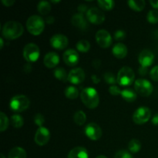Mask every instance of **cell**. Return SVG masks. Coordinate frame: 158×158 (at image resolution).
I'll return each mask as SVG.
<instances>
[{
  "label": "cell",
  "instance_id": "d6a6232c",
  "mask_svg": "<svg viewBox=\"0 0 158 158\" xmlns=\"http://www.w3.org/2000/svg\"><path fill=\"white\" fill-rule=\"evenodd\" d=\"M147 19L151 24H155L158 23V11L157 10H151L148 13Z\"/></svg>",
  "mask_w": 158,
  "mask_h": 158
},
{
  "label": "cell",
  "instance_id": "7dc6e473",
  "mask_svg": "<svg viewBox=\"0 0 158 158\" xmlns=\"http://www.w3.org/2000/svg\"><path fill=\"white\" fill-rule=\"evenodd\" d=\"M150 3H151V6H152L153 8L158 9V0H157V1H154V0H151V1H150Z\"/></svg>",
  "mask_w": 158,
  "mask_h": 158
},
{
  "label": "cell",
  "instance_id": "f546056e",
  "mask_svg": "<svg viewBox=\"0 0 158 158\" xmlns=\"http://www.w3.org/2000/svg\"><path fill=\"white\" fill-rule=\"evenodd\" d=\"M141 148V143L137 139H133L128 143V149L131 153H137Z\"/></svg>",
  "mask_w": 158,
  "mask_h": 158
},
{
  "label": "cell",
  "instance_id": "d6986e66",
  "mask_svg": "<svg viewBox=\"0 0 158 158\" xmlns=\"http://www.w3.org/2000/svg\"><path fill=\"white\" fill-rule=\"evenodd\" d=\"M127 48L123 43H117L112 49L113 55L117 59H123L127 55Z\"/></svg>",
  "mask_w": 158,
  "mask_h": 158
},
{
  "label": "cell",
  "instance_id": "60d3db41",
  "mask_svg": "<svg viewBox=\"0 0 158 158\" xmlns=\"http://www.w3.org/2000/svg\"><path fill=\"white\" fill-rule=\"evenodd\" d=\"M2 2L6 7H10V6H13L15 1L14 0H2Z\"/></svg>",
  "mask_w": 158,
  "mask_h": 158
},
{
  "label": "cell",
  "instance_id": "ba28073f",
  "mask_svg": "<svg viewBox=\"0 0 158 158\" xmlns=\"http://www.w3.org/2000/svg\"><path fill=\"white\" fill-rule=\"evenodd\" d=\"M151 117V111L147 106L139 107L133 115V120L136 124H143L150 120Z\"/></svg>",
  "mask_w": 158,
  "mask_h": 158
},
{
  "label": "cell",
  "instance_id": "74e56055",
  "mask_svg": "<svg viewBox=\"0 0 158 158\" xmlns=\"http://www.w3.org/2000/svg\"><path fill=\"white\" fill-rule=\"evenodd\" d=\"M121 91L122 90H120V88L117 86H115V85L110 86L109 88V93L113 96L120 95V94H121Z\"/></svg>",
  "mask_w": 158,
  "mask_h": 158
},
{
  "label": "cell",
  "instance_id": "9a60e30c",
  "mask_svg": "<svg viewBox=\"0 0 158 158\" xmlns=\"http://www.w3.org/2000/svg\"><path fill=\"white\" fill-rule=\"evenodd\" d=\"M63 61L67 66H75L80 61V56L78 52L73 49H69L63 53Z\"/></svg>",
  "mask_w": 158,
  "mask_h": 158
},
{
  "label": "cell",
  "instance_id": "2e32d148",
  "mask_svg": "<svg viewBox=\"0 0 158 158\" xmlns=\"http://www.w3.org/2000/svg\"><path fill=\"white\" fill-rule=\"evenodd\" d=\"M154 55L151 50L148 49H144L139 54L138 61L140 64V66L147 67L151 66L154 63Z\"/></svg>",
  "mask_w": 158,
  "mask_h": 158
},
{
  "label": "cell",
  "instance_id": "b9f144b4",
  "mask_svg": "<svg viewBox=\"0 0 158 158\" xmlns=\"http://www.w3.org/2000/svg\"><path fill=\"white\" fill-rule=\"evenodd\" d=\"M148 68L147 67H143V66H140V68H139V73H140V75L141 76H145L147 73H148Z\"/></svg>",
  "mask_w": 158,
  "mask_h": 158
},
{
  "label": "cell",
  "instance_id": "484cf974",
  "mask_svg": "<svg viewBox=\"0 0 158 158\" xmlns=\"http://www.w3.org/2000/svg\"><path fill=\"white\" fill-rule=\"evenodd\" d=\"M10 123L13 127L19 129L21 128L24 124V120L19 114H14L10 118Z\"/></svg>",
  "mask_w": 158,
  "mask_h": 158
},
{
  "label": "cell",
  "instance_id": "d590c367",
  "mask_svg": "<svg viewBox=\"0 0 158 158\" xmlns=\"http://www.w3.org/2000/svg\"><path fill=\"white\" fill-rule=\"evenodd\" d=\"M45 122V118L41 114H35V117H34V123L35 125L39 126L40 127H43V123Z\"/></svg>",
  "mask_w": 158,
  "mask_h": 158
},
{
  "label": "cell",
  "instance_id": "e0dca14e",
  "mask_svg": "<svg viewBox=\"0 0 158 158\" xmlns=\"http://www.w3.org/2000/svg\"><path fill=\"white\" fill-rule=\"evenodd\" d=\"M44 65L49 69L56 67L60 63V56L57 53L54 52H48L44 57L43 60Z\"/></svg>",
  "mask_w": 158,
  "mask_h": 158
},
{
  "label": "cell",
  "instance_id": "6da1fadb",
  "mask_svg": "<svg viewBox=\"0 0 158 158\" xmlns=\"http://www.w3.org/2000/svg\"><path fill=\"white\" fill-rule=\"evenodd\" d=\"M24 28L20 23L15 21H9L4 24L2 27L3 37L9 40L18 39L23 34Z\"/></svg>",
  "mask_w": 158,
  "mask_h": 158
},
{
  "label": "cell",
  "instance_id": "4316f807",
  "mask_svg": "<svg viewBox=\"0 0 158 158\" xmlns=\"http://www.w3.org/2000/svg\"><path fill=\"white\" fill-rule=\"evenodd\" d=\"M37 10L41 15H47L51 11V6L49 2L41 1L37 5Z\"/></svg>",
  "mask_w": 158,
  "mask_h": 158
},
{
  "label": "cell",
  "instance_id": "277c9868",
  "mask_svg": "<svg viewBox=\"0 0 158 158\" xmlns=\"http://www.w3.org/2000/svg\"><path fill=\"white\" fill-rule=\"evenodd\" d=\"M135 74L134 70L129 66H123L117 74V83L122 86H131L134 81Z\"/></svg>",
  "mask_w": 158,
  "mask_h": 158
},
{
  "label": "cell",
  "instance_id": "ffe728a7",
  "mask_svg": "<svg viewBox=\"0 0 158 158\" xmlns=\"http://www.w3.org/2000/svg\"><path fill=\"white\" fill-rule=\"evenodd\" d=\"M71 23L76 27L81 29H86L88 26L87 21L84 18L83 15L80 13H77L73 15L71 19Z\"/></svg>",
  "mask_w": 158,
  "mask_h": 158
},
{
  "label": "cell",
  "instance_id": "836d02e7",
  "mask_svg": "<svg viewBox=\"0 0 158 158\" xmlns=\"http://www.w3.org/2000/svg\"><path fill=\"white\" fill-rule=\"evenodd\" d=\"M103 78H104V80L106 83H107L108 84H110L114 86V84L117 83V79L115 78L114 74L112 73H106L103 76Z\"/></svg>",
  "mask_w": 158,
  "mask_h": 158
},
{
  "label": "cell",
  "instance_id": "5bb4252c",
  "mask_svg": "<svg viewBox=\"0 0 158 158\" xmlns=\"http://www.w3.org/2000/svg\"><path fill=\"white\" fill-rule=\"evenodd\" d=\"M86 78V74L81 68H76L72 69L68 75V81L74 85H78L83 83Z\"/></svg>",
  "mask_w": 158,
  "mask_h": 158
},
{
  "label": "cell",
  "instance_id": "c3c4849f",
  "mask_svg": "<svg viewBox=\"0 0 158 158\" xmlns=\"http://www.w3.org/2000/svg\"><path fill=\"white\" fill-rule=\"evenodd\" d=\"M3 45H4L3 39L1 38V39H0V47H1V49H2V48H3Z\"/></svg>",
  "mask_w": 158,
  "mask_h": 158
},
{
  "label": "cell",
  "instance_id": "e575fe53",
  "mask_svg": "<svg viewBox=\"0 0 158 158\" xmlns=\"http://www.w3.org/2000/svg\"><path fill=\"white\" fill-rule=\"evenodd\" d=\"M114 158H133L131 153L128 152L126 150H121L116 153Z\"/></svg>",
  "mask_w": 158,
  "mask_h": 158
},
{
  "label": "cell",
  "instance_id": "7bdbcfd3",
  "mask_svg": "<svg viewBox=\"0 0 158 158\" xmlns=\"http://www.w3.org/2000/svg\"><path fill=\"white\" fill-rule=\"evenodd\" d=\"M151 122H152L153 124L155 125V126H158V114H156L153 117Z\"/></svg>",
  "mask_w": 158,
  "mask_h": 158
},
{
  "label": "cell",
  "instance_id": "7402d4cb",
  "mask_svg": "<svg viewBox=\"0 0 158 158\" xmlns=\"http://www.w3.org/2000/svg\"><path fill=\"white\" fill-rule=\"evenodd\" d=\"M8 158H26V152L23 148L15 147L9 151Z\"/></svg>",
  "mask_w": 158,
  "mask_h": 158
},
{
  "label": "cell",
  "instance_id": "ab89813d",
  "mask_svg": "<svg viewBox=\"0 0 158 158\" xmlns=\"http://www.w3.org/2000/svg\"><path fill=\"white\" fill-rule=\"evenodd\" d=\"M88 8H87V6H86V5L84 4H80L79 5L78 7H77V11H78V13L80 14H82V15H83L84 13L86 14V12H88Z\"/></svg>",
  "mask_w": 158,
  "mask_h": 158
},
{
  "label": "cell",
  "instance_id": "f907efd6",
  "mask_svg": "<svg viewBox=\"0 0 158 158\" xmlns=\"http://www.w3.org/2000/svg\"><path fill=\"white\" fill-rule=\"evenodd\" d=\"M51 2H52V3H57V2H60V1H51Z\"/></svg>",
  "mask_w": 158,
  "mask_h": 158
},
{
  "label": "cell",
  "instance_id": "bcb514c9",
  "mask_svg": "<svg viewBox=\"0 0 158 158\" xmlns=\"http://www.w3.org/2000/svg\"><path fill=\"white\" fill-rule=\"evenodd\" d=\"M91 78H92L93 82H94V83H95V84H97V83H100V78H99V77H97V75H93L92 77H91Z\"/></svg>",
  "mask_w": 158,
  "mask_h": 158
},
{
  "label": "cell",
  "instance_id": "4dcf8cb0",
  "mask_svg": "<svg viewBox=\"0 0 158 158\" xmlns=\"http://www.w3.org/2000/svg\"><path fill=\"white\" fill-rule=\"evenodd\" d=\"M77 49L81 52H86L90 49V43L87 40H80L77 43Z\"/></svg>",
  "mask_w": 158,
  "mask_h": 158
},
{
  "label": "cell",
  "instance_id": "f35d334b",
  "mask_svg": "<svg viewBox=\"0 0 158 158\" xmlns=\"http://www.w3.org/2000/svg\"><path fill=\"white\" fill-rule=\"evenodd\" d=\"M150 75H151V78L154 81L158 82V66H154L150 72Z\"/></svg>",
  "mask_w": 158,
  "mask_h": 158
},
{
  "label": "cell",
  "instance_id": "7a4b0ae2",
  "mask_svg": "<svg viewBox=\"0 0 158 158\" xmlns=\"http://www.w3.org/2000/svg\"><path fill=\"white\" fill-rule=\"evenodd\" d=\"M80 98L82 102L86 107L89 109H94L100 103V97L98 93L94 88H85L80 93Z\"/></svg>",
  "mask_w": 158,
  "mask_h": 158
},
{
  "label": "cell",
  "instance_id": "816d5d0a",
  "mask_svg": "<svg viewBox=\"0 0 158 158\" xmlns=\"http://www.w3.org/2000/svg\"><path fill=\"white\" fill-rule=\"evenodd\" d=\"M1 158H6V157H5V156L3 155L2 154H1Z\"/></svg>",
  "mask_w": 158,
  "mask_h": 158
},
{
  "label": "cell",
  "instance_id": "8fae6325",
  "mask_svg": "<svg viewBox=\"0 0 158 158\" xmlns=\"http://www.w3.org/2000/svg\"><path fill=\"white\" fill-rule=\"evenodd\" d=\"M85 134L92 140H98L102 137V130L96 123H89L85 127Z\"/></svg>",
  "mask_w": 158,
  "mask_h": 158
},
{
  "label": "cell",
  "instance_id": "8d00e7d4",
  "mask_svg": "<svg viewBox=\"0 0 158 158\" xmlns=\"http://www.w3.org/2000/svg\"><path fill=\"white\" fill-rule=\"evenodd\" d=\"M125 37H126V32H125L124 30H122V29H118L114 33V39L116 40H118V41L124 40Z\"/></svg>",
  "mask_w": 158,
  "mask_h": 158
},
{
  "label": "cell",
  "instance_id": "7c38bea8",
  "mask_svg": "<svg viewBox=\"0 0 158 158\" xmlns=\"http://www.w3.org/2000/svg\"><path fill=\"white\" fill-rule=\"evenodd\" d=\"M50 139V132L45 127H39L35 134V142L39 146H44L49 142Z\"/></svg>",
  "mask_w": 158,
  "mask_h": 158
},
{
  "label": "cell",
  "instance_id": "4fadbf2b",
  "mask_svg": "<svg viewBox=\"0 0 158 158\" xmlns=\"http://www.w3.org/2000/svg\"><path fill=\"white\" fill-rule=\"evenodd\" d=\"M69 40L66 35L63 34H56L50 39V44L54 49L62 50L67 47Z\"/></svg>",
  "mask_w": 158,
  "mask_h": 158
},
{
  "label": "cell",
  "instance_id": "603a6c76",
  "mask_svg": "<svg viewBox=\"0 0 158 158\" xmlns=\"http://www.w3.org/2000/svg\"><path fill=\"white\" fill-rule=\"evenodd\" d=\"M127 4L129 7L132 9L133 10L137 11V12H140V11H142L144 9L146 3H145V1H143V0H137V1L129 0L127 2Z\"/></svg>",
  "mask_w": 158,
  "mask_h": 158
},
{
  "label": "cell",
  "instance_id": "30bf717a",
  "mask_svg": "<svg viewBox=\"0 0 158 158\" xmlns=\"http://www.w3.org/2000/svg\"><path fill=\"white\" fill-rule=\"evenodd\" d=\"M96 41L101 48L106 49L112 44V37L106 29H100L96 33Z\"/></svg>",
  "mask_w": 158,
  "mask_h": 158
},
{
  "label": "cell",
  "instance_id": "5b68a950",
  "mask_svg": "<svg viewBox=\"0 0 158 158\" xmlns=\"http://www.w3.org/2000/svg\"><path fill=\"white\" fill-rule=\"evenodd\" d=\"M30 100L25 95H17L12 97L9 103L10 109L15 113H21L29 108Z\"/></svg>",
  "mask_w": 158,
  "mask_h": 158
},
{
  "label": "cell",
  "instance_id": "1f68e13d",
  "mask_svg": "<svg viewBox=\"0 0 158 158\" xmlns=\"http://www.w3.org/2000/svg\"><path fill=\"white\" fill-rule=\"evenodd\" d=\"M0 122H1V123H0V131L3 132V131H6L9 124V119H8L6 114H4L3 112L0 113Z\"/></svg>",
  "mask_w": 158,
  "mask_h": 158
},
{
  "label": "cell",
  "instance_id": "f6af8a7d",
  "mask_svg": "<svg viewBox=\"0 0 158 158\" xmlns=\"http://www.w3.org/2000/svg\"><path fill=\"white\" fill-rule=\"evenodd\" d=\"M46 23H47V24L51 25V24H52L54 22H55V19H54V17H52V16L47 17V18H46Z\"/></svg>",
  "mask_w": 158,
  "mask_h": 158
},
{
  "label": "cell",
  "instance_id": "9c48e42d",
  "mask_svg": "<svg viewBox=\"0 0 158 158\" xmlns=\"http://www.w3.org/2000/svg\"><path fill=\"white\" fill-rule=\"evenodd\" d=\"M86 18L88 21L95 25H100L105 21V15L103 11L97 7L89 9L86 12Z\"/></svg>",
  "mask_w": 158,
  "mask_h": 158
},
{
  "label": "cell",
  "instance_id": "8992f818",
  "mask_svg": "<svg viewBox=\"0 0 158 158\" xmlns=\"http://www.w3.org/2000/svg\"><path fill=\"white\" fill-rule=\"evenodd\" d=\"M23 57L28 63H35L40 57V48L35 43H28L23 49Z\"/></svg>",
  "mask_w": 158,
  "mask_h": 158
},
{
  "label": "cell",
  "instance_id": "ee69618b",
  "mask_svg": "<svg viewBox=\"0 0 158 158\" xmlns=\"http://www.w3.org/2000/svg\"><path fill=\"white\" fill-rule=\"evenodd\" d=\"M100 65H101L100 60H95L94 62H93V66H94V68H96V69H98V68H100Z\"/></svg>",
  "mask_w": 158,
  "mask_h": 158
},
{
  "label": "cell",
  "instance_id": "d4e9b609",
  "mask_svg": "<svg viewBox=\"0 0 158 158\" xmlns=\"http://www.w3.org/2000/svg\"><path fill=\"white\" fill-rule=\"evenodd\" d=\"M65 96L69 100H75L79 97V90L74 86H69L65 89Z\"/></svg>",
  "mask_w": 158,
  "mask_h": 158
},
{
  "label": "cell",
  "instance_id": "ac0fdd59",
  "mask_svg": "<svg viewBox=\"0 0 158 158\" xmlns=\"http://www.w3.org/2000/svg\"><path fill=\"white\" fill-rule=\"evenodd\" d=\"M67 158H89V154L83 147H76L69 151Z\"/></svg>",
  "mask_w": 158,
  "mask_h": 158
},
{
  "label": "cell",
  "instance_id": "f1b7e54d",
  "mask_svg": "<svg viewBox=\"0 0 158 158\" xmlns=\"http://www.w3.org/2000/svg\"><path fill=\"white\" fill-rule=\"evenodd\" d=\"M97 4L100 9L105 11L111 10L115 6V2L113 0H98Z\"/></svg>",
  "mask_w": 158,
  "mask_h": 158
},
{
  "label": "cell",
  "instance_id": "83f0119b",
  "mask_svg": "<svg viewBox=\"0 0 158 158\" xmlns=\"http://www.w3.org/2000/svg\"><path fill=\"white\" fill-rule=\"evenodd\" d=\"M73 120L78 126H82L86 121V116L85 113L82 110H78L75 113L73 116Z\"/></svg>",
  "mask_w": 158,
  "mask_h": 158
},
{
  "label": "cell",
  "instance_id": "cb8c5ba5",
  "mask_svg": "<svg viewBox=\"0 0 158 158\" xmlns=\"http://www.w3.org/2000/svg\"><path fill=\"white\" fill-rule=\"evenodd\" d=\"M53 73L54 77H55L57 80H60V81L66 82L68 80V75H69V74H67L66 69H63V68H56V69H54Z\"/></svg>",
  "mask_w": 158,
  "mask_h": 158
},
{
  "label": "cell",
  "instance_id": "681fc988",
  "mask_svg": "<svg viewBox=\"0 0 158 158\" xmlns=\"http://www.w3.org/2000/svg\"><path fill=\"white\" fill-rule=\"evenodd\" d=\"M96 158H107V157H106V156H104V155H100V156H97V157Z\"/></svg>",
  "mask_w": 158,
  "mask_h": 158
},
{
  "label": "cell",
  "instance_id": "52a82bcc",
  "mask_svg": "<svg viewBox=\"0 0 158 158\" xmlns=\"http://www.w3.org/2000/svg\"><path fill=\"white\" fill-rule=\"evenodd\" d=\"M134 89L139 95L142 97H149L154 90L151 82L145 79H138L134 83Z\"/></svg>",
  "mask_w": 158,
  "mask_h": 158
},
{
  "label": "cell",
  "instance_id": "44dd1931",
  "mask_svg": "<svg viewBox=\"0 0 158 158\" xmlns=\"http://www.w3.org/2000/svg\"><path fill=\"white\" fill-rule=\"evenodd\" d=\"M122 98L127 102H134L137 100V93L131 88H126L121 91Z\"/></svg>",
  "mask_w": 158,
  "mask_h": 158
},
{
  "label": "cell",
  "instance_id": "3957f363",
  "mask_svg": "<svg viewBox=\"0 0 158 158\" xmlns=\"http://www.w3.org/2000/svg\"><path fill=\"white\" fill-rule=\"evenodd\" d=\"M26 28L29 33L33 35H39L45 29V21L41 16L33 15L29 17L26 22Z\"/></svg>",
  "mask_w": 158,
  "mask_h": 158
}]
</instances>
